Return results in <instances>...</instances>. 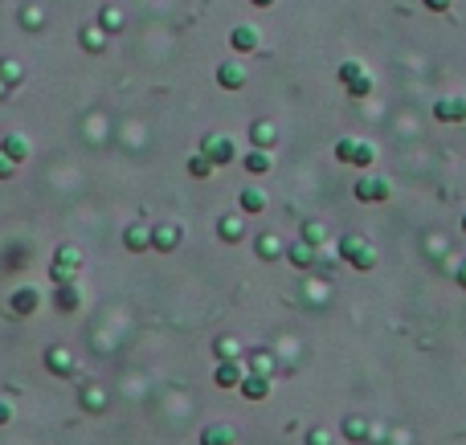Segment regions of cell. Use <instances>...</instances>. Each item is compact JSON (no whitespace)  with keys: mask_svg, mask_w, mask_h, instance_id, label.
<instances>
[{"mask_svg":"<svg viewBox=\"0 0 466 445\" xmlns=\"http://www.w3.org/2000/svg\"><path fill=\"white\" fill-rule=\"evenodd\" d=\"M352 192H356V200H364V205H380V200H389L393 188H389V180L384 176H360Z\"/></svg>","mask_w":466,"mask_h":445,"instance_id":"obj_3","label":"cell"},{"mask_svg":"<svg viewBox=\"0 0 466 445\" xmlns=\"http://www.w3.org/2000/svg\"><path fill=\"white\" fill-rule=\"evenodd\" d=\"M364 245V237H356V233H348V237H339V258L344 262H352V254Z\"/></svg>","mask_w":466,"mask_h":445,"instance_id":"obj_29","label":"cell"},{"mask_svg":"<svg viewBox=\"0 0 466 445\" xmlns=\"http://www.w3.org/2000/svg\"><path fill=\"white\" fill-rule=\"evenodd\" d=\"M102 29H111V33L123 29V12L119 8H102Z\"/></svg>","mask_w":466,"mask_h":445,"instance_id":"obj_36","label":"cell"},{"mask_svg":"<svg viewBox=\"0 0 466 445\" xmlns=\"http://www.w3.org/2000/svg\"><path fill=\"white\" fill-rule=\"evenodd\" d=\"M258 41H262V37H258V29H254V25H237V29L230 33V45L237 49V53H254Z\"/></svg>","mask_w":466,"mask_h":445,"instance_id":"obj_19","label":"cell"},{"mask_svg":"<svg viewBox=\"0 0 466 445\" xmlns=\"http://www.w3.org/2000/svg\"><path fill=\"white\" fill-rule=\"evenodd\" d=\"M434 115L442 123H463L466 119V98H438L434 102Z\"/></svg>","mask_w":466,"mask_h":445,"instance_id":"obj_12","label":"cell"},{"mask_svg":"<svg viewBox=\"0 0 466 445\" xmlns=\"http://www.w3.org/2000/svg\"><path fill=\"white\" fill-rule=\"evenodd\" d=\"M373 164H376V147L360 139L356 143V155H352V168H373Z\"/></svg>","mask_w":466,"mask_h":445,"instance_id":"obj_26","label":"cell"},{"mask_svg":"<svg viewBox=\"0 0 466 445\" xmlns=\"http://www.w3.org/2000/svg\"><path fill=\"white\" fill-rule=\"evenodd\" d=\"M21 25H25V29H41V25H46L41 8H25V12H21Z\"/></svg>","mask_w":466,"mask_h":445,"instance_id":"obj_35","label":"cell"},{"mask_svg":"<svg viewBox=\"0 0 466 445\" xmlns=\"http://www.w3.org/2000/svg\"><path fill=\"white\" fill-rule=\"evenodd\" d=\"M344 437L348 442H369V421L364 417H348L344 421Z\"/></svg>","mask_w":466,"mask_h":445,"instance_id":"obj_24","label":"cell"},{"mask_svg":"<svg viewBox=\"0 0 466 445\" xmlns=\"http://www.w3.org/2000/svg\"><path fill=\"white\" fill-rule=\"evenodd\" d=\"M17 176V160H8L4 151H0V180H12Z\"/></svg>","mask_w":466,"mask_h":445,"instance_id":"obj_38","label":"cell"},{"mask_svg":"<svg viewBox=\"0 0 466 445\" xmlns=\"http://www.w3.org/2000/svg\"><path fill=\"white\" fill-rule=\"evenodd\" d=\"M241 376H245V372H241V363H237V359H217L213 384H217V388H237V384H241Z\"/></svg>","mask_w":466,"mask_h":445,"instance_id":"obj_10","label":"cell"},{"mask_svg":"<svg viewBox=\"0 0 466 445\" xmlns=\"http://www.w3.org/2000/svg\"><path fill=\"white\" fill-rule=\"evenodd\" d=\"M46 368L53 376H74V352L70 348H62V343H53L46 352Z\"/></svg>","mask_w":466,"mask_h":445,"instance_id":"obj_8","label":"cell"},{"mask_svg":"<svg viewBox=\"0 0 466 445\" xmlns=\"http://www.w3.org/2000/svg\"><path fill=\"white\" fill-rule=\"evenodd\" d=\"M123 245H127V249H131V254H143V249H151V229H147V225H127V229H123Z\"/></svg>","mask_w":466,"mask_h":445,"instance_id":"obj_16","label":"cell"},{"mask_svg":"<svg viewBox=\"0 0 466 445\" xmlns=\"http://www.w3.org/2000/svg\"><path fill=\"white\" fill-rule=\"evenodd\" d=\"M421 4H425L429 12H450V4H454V0H421Z\"/></svg>","mask_w":466,"mask_h":445,"instance_id":"obj_39","label":"cell"},{"mask_svg":"<svg viewBox=\"0 0 466 445\" xmlns=\"http://www.w3.org/2000/svg\"><path fill=\"white\" fill-rule=\"evenodd\" d=\"M217 237L233 245V241H241L245 237V213H225V217H217Z\"/></svg>","mask_w":466,"mask_h":445,"instance_id":"obj_7","label":"cell"},{"mask_svg":"<svg viewBox=\"0 0 466 445\" xmlns=\"http://www.w3.org/2000/svg\"><path fill=\"white\" fill-rule=\"evenodd\" d=\"M180 241H185V233H180V225L164 221L151 229V249H160V254H176L180 249Z\"/></svg>","mask_w":466,"mask_h":445,"instance_id":"obj_4","label":"cell"},{"mask_svg":"<svg viewBox=\"0 0 466 445\" xmlns=\"http://www.w3.org/2000/svg\"><path fill=\"white\" fill-rule=\"evenodd\" d=\"M237 209H241V213H266V192H262L258 184H245V188L237 192Z\"/></svg>","mask_w":466,"mask_h":445,"instance_id":"obj_13","label":"cell"},{"mask_svg":"<svg viewBox=\"0 0 466 445\" xmlns=\"http://www.w3.org/2000/svg\"><path fill=\"white\" fill-rule=\"evenodd\" d=\"M8 90H12V86H8V82H4V78H0V98H4V94H8Z\"/></svg>","mask_w":466,"mask_h":445,"instance_id":"obj_44","label":"cell"},{"mask_svg":"<svg viewBox=\"0 0 466 445\" xmlns=\"http://www.w3.org/2000/svg\"><path fill=\"white\" fill-rule=\"evenodd\" d=\"M241 164H245V172H250V176H266V172L274 168V160H270V151H262V147H254V151H250V155H245Z\"/></svg>","mask_w":466,"mask_h":445,"instance_id":"obj_21","label":"cell"},{"mask_svg":"<svg viewBox=\"0 0 466 445\" xmlns=\"http://www.w3.org/2000/svg\"><path fill=\"white\" fill-rule=\"evenodd\" d=\"M458 286H463V290H466V266L458 269Z\"/></svg>","mask_w":466,"mask_h":445,"instance_id":"obj_43","label":"cell"},{"mask_svg":"<svg viewBox=\"0 0 466 445\" xmlns=\"http://www.w3.org/2000/svg\"><path fill=\"white\" fill-rule=\"evenodd\" d=\"M201 151L221 168V164H233V155H237V147H233V139L230 135H221V131H213V135H205L201 139Z\"/></svg>","mask_w":466,"mask_h":445,"instance_id":"obj_2","label":"cell"},{"mask_svg":"<svg viewBox=\"0 0 466 445\" xmlns=\"http://www.w3.org/2000/svg\"><path fill=\"white\" fill-rule=\"evenodd\" d=\"M245 78H250V74H245L241 61H221V66H217V82H221L225 90H241L245 86Z\"/></svg>","mask_w":466,"mask_h":445,"instance_id":"obj_11","label":"cell"},{"mask_svg":"<svg viewBox=\"0 0 466 445\" xmlns=\"http://www.w3.org/2000/svg\"><path fill=\"white\" fill-rule=\"evenodd\" d=\"M237 388H241L245 401H266V397H270V376H266V372H245Z\"/></svg>","mask_w":466,"mask_h":445,"instance_id":"obj_6","label":"cell"},{"mask_svg":"<svg viewBox=\"0 0 466 445\" xmlns=\"http://www.w3.org/2000/svg\"><path fill=\"white\" fill-rule=\"evenodd\" d=\"M237 352H241L237 339H217V343H213V356L217 359H237Z\"/></svg>","mask_w":466,"mask_h":445,"instance_id":"obj_31","label":"cell"},{"mask_svg":"<svg viewBox=\"0 0 466 445\" xmlns=\"http://www.w3.org/2000/svg\"><path fill=\"white\" fill-rule=\"evenodd\" d=\"M360 74H364V66H360V61H344V66H339V82H344V86H348V82H356Z\"/></svg>","mask_w":466,"mask_h":445,"instance_id":"obj_34","label":"cell"},{"mask_svg":"<svg viewBox=\"0 0 466 445\" xmlns=\"http://www.w3.org/2000/svg\"><path fill=\"white\" fill-rule=\"evenodd\" d=\"M78 274H82V249L78 245H62L53 254V262H49V278L53 282H78Z\"/></svg>","mask_w":466,"mask_h":445,"instance_id":"obj_1","label":"cell"},{"mask_svg":"<svg viewBox=\"0 0 466 445\" xmlns=\"http://www.w3.org/2000/svg\"><path fill=\"white\" fill-rule=\"evenodd\" d=\"M82 408H86V413H102V408H106V392H102L98 384H86V388H82Z\"/></svg>","mask_w":466,"mask_h":445,"instance_id":"obj_23","label":"cell"},{"mask_svg":"<svg viewBox=\"0 0 466 445\" xmlns=\"http://www.w3.org/2000/svg\"><path fill=\"white\" fill-rule=\"evenodd\" d=\"M213 172H217V164H213V160H209L205 151H196V155H188V176H192V180H209V176H213Z\"/></svg>","mask_w":466,"mask_h":445,"instance_id":"obj_22","label":"cell"},{"mask_svg":"<svg viewBox=\"0 0 466 445\" xmlns=\"http://www.w3.org/2000/svg\"><path fill=\"white\" fill-rule=\"evenodd\" d=\"M307 445H335V437H331L327 429H311V433H307Z\"/></svg>","mask_w":466,"mask_h":445,"instance_id":"obj_37","label":"cell"},{"mask_svg":"<svg viewBox=\"0 0 466 445\" xmlns=\"http://www.w3.org/2000/svg\"><path fill=\"white\" fill-rule=\"evenodd\" d=\"M233 442H237V433H233V425H225V421H213V425L201 429V445H233Z\"/></svg>","mask_w":466,"mask_h":445,"instance_id":"obj_14","label":"cell"},{"mask_svg":"<svg viewBox=\"0 0 466 445\" xmlns=\"http://www.w3.org/2000/svg\"><path fill=\"white\" fill-rule=\"evenodd\" d=\"M458 225H463V233H466V213H463V221H458Z\"/></svg>","mask_w":466,"mask_h":445,"instance_id":"obj_45","label":"cell"},{"mask_svg":"<svg viewBox=\"0 0 466 445\" xmlns=\"http://www.w3.org/2000/svg\"><path fill=\"white\" fill-rule=\"evenodd\" d=\"M0 151L8 155V160H29V151H33V143H29V135H21V131H8L4 139H0Z\"/></svg>","mask_w":466,"mask_h":445,"instance_id":"obj_9","label":"cell"},{"mask_svg":"<svg viewBox=\"0 0 466 445\" xmlns=\"http://www.w3.org/2000/svg\"><path fill=\"white\" fill-rule=\"evenodd\" d=\"M250 139H254V147L270 151V147L279 143V131H274V123H270V119H254V123H250Z\"/></svg>","mask_w":466,"mask_h":445,"instance_id":"obj_15","label":"cell"},{"mask_svg":"<svg viewBox=\"0 0 466 445\" xmlns=\"http://www.w3.org/2000/svg\"><path fill=\"white\" fill-rule=\"evenodd\" d=\"M12 417H17V408L8 401H0V425H12Z\"/></svg>","mask_w":466,"mask_h":445,"instance_id":"obj_40","label":"cell"},{"mask_svg":"<svg viewBox=\"0 0 466 445\" xmlns=\"http://www.w3.org/2000/svg\"><path fill=\"white\" fill-rule=\"evenodd\" d=\"M37 307H41V294H37L33 286H21V290L12 294V314H21V319H25V314H33Z\"/></svg>","mask_w":466,"mask_h":445,"instance_id":"obj_20","label":"cell"},{"mask_svg":"<svg viewBox=\"0 0 466 445\" xmlns=\"http://www.w3.org/2000/svg\"><path fill=\"white\" fill-rule=\"evenodd\" d=\"M348 266H356V269H373V266H376V249L369 245V241H364V245H360V249L352 254V262H348Z\"/></svg>","mask_w":466,"mask_h":445,"instance_id":"obj_27","label":"cell"},{"mask_svg":"<svg viewBox=\"0 0 466 445\" xmlns=\"http://www.w3.org/2000/svg\"><path fill=\"white\" fill-rule=\"evenodd\" d=\"M254 372H266V376H270V356H266V352L254 356Z\"/></svg>","mask_w":466,"mask_h":445,"instance_id":"obj_41","label":"cell"},{"mask_svg":"<svg viewBox=\"0 0 466 445\" xmlns=\"http://www.w3.org/2000/svg\"><path fill=\"white\" fill-rule=\"evenodd\" d=\"M356 143H360V139H339V143H335V160H339V164H352Z\"/></svg>","mask_w":466,"mask_h":445,"instance_id":"obj_32","label":"cell"},{"mask_svg":"<svg viewBox=\"0 0 466 445\" xmlns=\"http://www.w3.org/2000/svg\"><path fill=\"white\" fill-rule=\"evenodd\" d=\"M78 41H82V49H86V53H98V49H102V29L86 25V29L78 33Z\"/></svg>","mask_w":466,"mask_h":445,"instance_id":"obj_28","label":"cell"},{"mask_svg":"<svg viewBox=\"0 0 466 445\" xmlns=\"http://www.w3.org/2000/svg\"><path fill=\"white\" fill-rule=\"evenodd\" d=\"M324 237H327L324 221H307V225H303V241H311V245H324Z\"/></svg>","mask_w":466,"mask_h":445,"instance_id":"obj_30","label":"cell"},{"mask_svg":"<svg viewBox=\"0 0 466 445\" xmlns=\"http://www.w3.org/2000/svg\"><path fill=\"white\" fill-rule=\"evenodd\" d=\"M348 94H352V98H369V94H373V78L360 74L356 82H348Z\"/></svg>","mask_w":466,"mask_h":445,"instance_id":"obj_33","label":"cell"},{"mask_svg":"<svg viewBox=\"0 0 466 445\" xmlns=\"http://www.w3.org/2000/svg\"><path fill=\"white\" fill-rule=\"evenodd\" d=\"M0 78H4L8 86H17V82L25 78V70H21V61H17V57H0Z\"/></svg>","mask_w":466,"mask_h":445,"instance_id":"obj_25","label":"cell"},{"mask_svg":"<svg viewBox=\"0 0 466 445\" xmlns=\"http://www.w3.org/2000/svg\"><path fill=\"white\" fill-rule=\"evenodd\" d=\"M250 4H254V8H270L274 0H250Z\"/></svg>","mask_w":466,"mask_h":445,"instance_id":"obj_42","label":"cell"},{"mask_svg":"<svg viewBox=\"0 0 466 445\" xmlns=\"http://www.w3.org/2000/svg\"><path fill=\"white\" fill-rule=\"evenodd\" d=\"M53 307H57L62 314L82 311V290H78V282H57V290H53Z\"/></svg>","mask_w":466,"mask_h":445,"instance_id":"obj_5","label":"cell"},{"mask_svg":"<svg viewBox=\"0 0 466 445\" xmlns=\"http://www.w3.org/2000/svg\"><path fill=\"white\" fill-rule=\"evenodd\" d=\"M286 258H290L295 269H311L315 266V245H311V241H290V245H286Z\"/></svg>","mask_w":466,"mask_h":445,"instance_id":"obj_17","label":"cell"},{"mask_svg":"<svg viewBox=\"0 0 466 445\" xmlns=\"http://www.w3.org/2000/svg\"><path fill=\"white\" fill-rule=\"evenodd\" d=\"M254 249H258V258H262V262H279L282 254H286V245H282L279 233H262V237L254 241Z\"/></svg>","mask_w":466,"mask_h":445,"instance_id":"obj_18","label":"cell"}]
</instances>
